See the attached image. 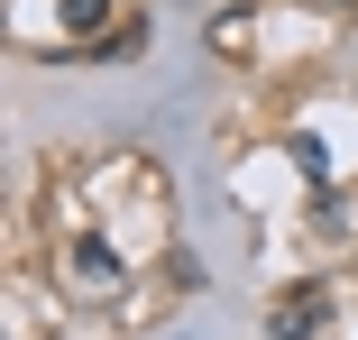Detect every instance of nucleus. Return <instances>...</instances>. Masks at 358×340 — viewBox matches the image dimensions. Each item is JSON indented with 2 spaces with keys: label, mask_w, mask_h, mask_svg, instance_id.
Masks as SVG:
<instances>
[{
  "label": "nucleus",
  "mask_w": 358,
  "mask_h": 340,
  "mask_svg": "<svg viewBox=\"0 0 358 340\" xmlns=\"http://www.w3.org/2000/svg\"><path fill=\"white\" fill-rule=\"evenodd\" d=\"M294 166H303V184H313V193H331V148L313 139V129H294Z\"/></svg>",
  "instance_id": "3"
},
{
  "label": "nucleus",
  "mask_w": 358,
  "mask_h": 340,
  "mask_svg": "<svg viewBox=\"0 0 358 340\" xmlns=\"http://www.w3.org/2000/svg\"><path fill=\"white\" fill-rule=\"evenodd\" d=\"M322 322H331V285H285L266 304V340H313Z\"/></svg>",
  "instance_id": "1"
},
{
  "label": "nucleus",
  "mask_w": 358,
  "mask_h": 340,
  "mask_svg": "<svg viewBox=\"0 0 358 340\" xmlns=\"http://www.w3.org/2000/svg\"><path fill=\"white\" fill-rule=\"evenodd\" d=\"M74 276H83V285H120V257H110L101 239H74Z\"/></svg>",
  "instance_id": "2"
},
{
  "label": "nucleus",
  "mask_w": 358,
  "mask_h": 340,
  "mask_svg": "<svg viewBox=\"0 0 358 340\" xmlns=\"http://www.w3.org/2000/svg\"><path fill=\"white\" fill-rule=\"evenodd\" d=\"M110 10H120V0H55V19L74 28V37H92V28H110Z\"/></svg>",
  "instance_id": "4"
}]
</instances>
